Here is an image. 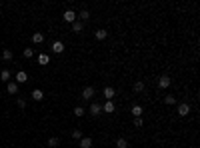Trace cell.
Segmentation results:
<instances>
[{
	"instance_id": "6da1fadb",
	"label": "cell",
	"mask_w": 200,
	"mask_h": 148,
	"mask_svg": "<svg viewBox=\"0 0 200 148\" xmlns=\"http://www.w3.org/2000/svg\"><path fill=\"white\" fill-rule=\"evenodd\" d=\"M178 114H180V116H188V114H190V104H188V102L178 104Z\"/></svg>"
},
{
	"instance_id": "7a4b0ae2",
	"label": "cell",
	"mask_w": 200,
	"mask_h": 148,
	"mask_svg": "<svg viewBox=\"0 0 200 148\" xmlns=\"http://www.w3.org/2000/svg\"><path fill=\"white\" fill-rule=\"evenodd\" d=\"M92 96H94V88L92 86H86L84 90H82V98L84 100H92Z\"/></svg>"
},
{
	"instance_id": "3957f363",
	"label": "cell",
	"mask_w": 200,
	"mask_h": 148,
	"mask_svg": "<svg viewBox=\"0 0 200 148\" xmlns=\"http://www.w3.org/2000/svg\"><path fill=\"white\" fill-rule=\"evenodd\" d=\"M62 18L66 20V22H70V24H72V22H76V12H74V10H66Z\"/></svg>"
},
{
	"instance_id": "277c9868",
	"label": "cell",
	"mask_w": 200,
	"mask_h": 148,
	"mask_svg": "<svg viewBox=\"0 0 200 148\" xmlns=\"http://www.w3.org/2000/svg\"><path fill=\"white\" fill-rule=\"evenodd\" d=\"M170 84H172L170 76H160V78H158V86H160V88H168Z\"/></svg>"
},
{
	"instance_id": "5b68a950",
	"label": "cell",
	"mask_w": 200,
	"mask_h": 148,
	"mask_svg": "<svg viewBox=\"0 0 200 148\" xmlns=\"http://www.w3.org/2000/svg\"><path fill=\"white\" fill-rule=\"evenodd\" d=\"M102 94L106 96V100H112V96L116 94V90H114V88H112V86H106L104 90H102Z\"/></svg>"
},
{
	"instance_id": "8992f818",
	"label": "cell",
	"mask_w": 200,
	"mask_h": 148,
	"mask_svg": "<svg viewBox=\"0 0 200 148\" xmlns=\"http://www.w3.org/2000/svg\"><path fill=\"white\" fill-rule=\"evenodd\" d=\"M90 112H92V116H98L100 112H102V106H100L98 102H92V104H90Z\"/></svg>"
},
{
	"instance_id": "52a82bcc",
	"label": "cell",
	"mask_w": 200,
	"mask_h": 148,
	"mask_svg": "<svg viewBox=\"0 0 200 148\" xmlns=\"http://www.w3.org/2000/svg\"><path fill=\"white\" fill-rule=\"evenodd\" d=\"M28 80V74H26V72H16V84H22V82H26Z\"/></svg>"
},
{
	"instance_id": "ba28073f",
	"label": "cell",
	"mask_w": 200,
	"mask_h": 148,
	"mask_svg": "<svg viewBox=\"0 0 200 148\" xmlns=\"http://www.w3.org/2000/svg\"><path fill=\"white\" fill-rule=\"evenodd\" d=\"M80 148H92V138L82 136V138H80Z\"/></svg>"
},
{
	"instance_id": "9c48e42d",
	"label": "cell",
	"mask_w": 200,
	"mask_h": 148,
	"mask_svg": "<svg viewBox=\"0 0 200 148\" xmlns=\"http://www.w3.org/2000/svg\"><path fill=\"white\" fill-rule=\"evenodd\" d=\"M52 52H56V54H60V52H64V44L60 42V40H56V42L52 44Z\"/></svg>"
},
{
	"instance_id": "30bf717a",
	"label": "cell",
	"mask_w": 200,
	"mask_h": 148,
	"mask_svg": "<svg viewBox=\"0 0 200 148\" xmlns=\"http://www.w3.org/2000/svg\"><path fill=\"white\" fill-rule=\"evenodd\" d=\"M102 110L110 114V112H114V110H116V106H114V102H112V100H106V104L102 106Z\"/></svg>"
},
{
	"instance_id": "8fae6325",
	"label": "cell",
	"mask_w": 200,
	"mask_h": 148,
	"mask_svg": "<svg viewBox=\"0 0 200 148\" xmlns=\"http://www.w3.org/2000/svg\"><path fill=\"white\" fill-rule=\"evenodd\" d=\"M32 98L36 102H40V100H44V92L42 90H38V88H36V90H32Z\"/></svg>"
},
{
	"instance_id": "7c38bea8",
	"label": "cell",
	"mask_w": 200,
	"mask_h": 148,
	"mask_svg": "<svg viewBox=\"0 0 200 148\" xmlns=\"http://www.w3.org/2000/svg\"><path fill=\"white\" fill-rule=\"evenodd\" d=\"M32 42H34V44H40V42H44V34H42V32H36V34H32Z\"/></svg>"
},
{
	"instance_id": "4fadbf2b",
	"label": "cell",
	"mask_w": 200,
	"mask_h": 148,
	"mask_svg": "<svg viewBox=\"0 0 200 148\" xmlns=\"http://www.w3.org/2000/svg\"><path fill=\"white\" fill-rule=\"evenodd\" d=\"M130 112H132L134 114V118H140V116H142V106H132V110H130Z\"/></svg>"
},
{
	"instance_id": "5bb4252c",
	"label": "cell",
	"mask_w": 200,
	"mask_h": 148,
	"mask_svg": "<svg viewBox=\"0 0 200 148\" xmlns=\"http://www.w3.org/2000/svg\"><path fill=\"white\" fill-rule=\"evenodd\" d=\"M82 28H84V24H82L80 20H76V22H72V32H82Z\"/></svg>"
},
{
	"instance_id": "9a60e30c",
	"label": "cell",
	"mask_w": 200,
	"mask_h": 148,
	"mask_svg": "<svg viewBox=\"0 0 200 148\" xmlns=\"http://www.w3.org/2000/svg\"><path fill=\"white\" fill-rule=\"evenodd\" d=\"M134 92H136V94H138V92H144V82L142 80H138V82H134Z\"/></svg>"
},
{
	"instance_id": "2e32d148",
	"label": "cell",
	"mask_w": 200,
	"mask_h": 148,
	"mask_svg": "<svg viewBox=\"0 0 200 148\" xmlns=\"http://www.w3.org/2000/svg\"><path fill=\"white\" fill-rule=\"evenodd\" d=\"M8 92L10 94H18V84L16 82H8Z\"/></svg>"
},
{
	"instance_id": "e0dca14e",
	"label": "cell",
	"mask_w": 200,
	"mask_h": 148,
	"mask_svg": "<svg viewBox=\"0 0 200 148\" xmlns=\"http://www.w3.org/2000/svg\"><path fill=\"white\" fill-rule=\"evenodd\" d=\"M106 36H108V32H106V30H104V28H100V30H96V38H98V40H104V38H106Z\"/></svg>"
},
{
	"instance_id": "ac0fdd59",
	"label": "cell",
	"mask_w": 200,
	"mask_h": 148,
	"mask_svg": "<svg viewBox=\"0 0 200 148\" xmlns=\"http://www.w3.org/2000/svg\"><path fill=\"white\" fill-rule=\"evenodd\" d=\"M38 62H40V64H44V66H46V64L50 62V56H48V54H40V56H38Z\"/></svg>"
},
{
	"instance_id": "d6986e66",
	"label": "cell",
	"mask_w": 200,
	"mask_h": 148,
	"mask_svg": "<svg viewBox=\"0 0 200 148\" xmlns=\"http://www.w3.org/2000/svg\"><path fill=\"white\" fill-rule=\"evenodd\" d=\"M78 16H80V22L84 24V20H88V18H90V12H88V10H82V12H80Z\"/></svg>"
},
{
	"instance_id": "ffe728a7",
	"label": "cell",
	"mask_w": 200,
	"mask_h": 148,
	"mask_svg": "<svg viewBox=\"0 0 200 148\" xmlns=\"http://www.w3.org/2000/svg\"><path fill=\"white\" fill-rule=\"evenodd\" d=\"M58 144H60V140H58V138H56V136H52V138L48 140V146H50V148H56V146H58Z\"/></svg>"
},
{
	"instance_id": "44dd1931",
	"label": "cell",
	"mask_w": 200,
	"mask_h": 148,
	"mask_svg": "<svg viewBox=\"0 0 200 148\" xmlns=\"http://www.w3.org/2000/svg\"><path fill=\"white\" fill-rule=\"evenodd\" d=\"M126 146H128V142H126L124 138H118V140H116V148H126Z\"/></svg>"
},
{
	"instance_id": "7402d4cb",
	"label": "cell",
	"mask_w": 200,
	"mask_h": 148,
	"mask_svg": "<svg viewBox=\"0 0 200 148\" xmlns=\"http://www.w3.org/2000/svg\"><path fill=\"white\" fill-rule=\"evenodd\" d=\"M174 102H176V98H174V96H164V104L172 106V104H174Z\"/></svg>"
},
{
	"instance_id": "603a6c76",
	"label": "cell",
	"mask_w": 200,
	"mask_h": 148,
	"mask_svg": "<svg viewBox=\"0 0 200 148\" xmlns=\"http://www.w3.org/2000/svg\"><path fill=\"white\" fill-rule=\"evenodd\" d=\"M0 78H2V80H10V72L8 70H2V72H0Z\"/></svg>"
},
{
	"instance_id": "cb8c5ba5",
	"label": "cell",
	"mask_w": 200,
	"mask_h": 148,
	"mask_svg": "<svg viewBox=\"0 0 200 148\" xmlns=\"http://www.w3.org/2000/svg\"><path fill=\"white\" fill-rule=\"evenodd\" d=\"M72 138H74V140H80V138H82V132H80V130L76 128L74 132H72Z\"/></svg>"
},
{
	"instance_id": "d4e9b609",
	"label": "cell",
	"mask_w": 200,
	"mask_h": 148,
	"mask_svg": "<svg viewBox=\"0 0 200 148\" xmlns=\"http://www.w3.org/2000/svg\"><path fill=\"white\" fill-rule=\"evenodd\" d=\"M74 114H76V116H84V108H82V106H76V108H74Z\"/></svg>"
},
{
	"instance_id": "484cf974",
	"label": "cell",
	"mask_w": 200,
	"mask_h": 148,
	"mask_svg": "<svg viewBox=\"0 0 200 148\" xmlns=\"http://www.w3.org/2000/svg\"><path fill=\"white\" fill-rule=\"evenodd\" d=\"M2 58H4V60H12V52H10V50H4V52H2Z\"/></svg>"
},
{
	"instance_id": "4316f807",
	"label": "cell",
	"mask_w": 200,
	"mask_h": 148,
	"mask_svg": "<svg viewBox=\"0 0 200 148\" xmlns=\"http://www.w3.org/2000/svg\"><path fill=\"white\" fill-rule=\"evenodd\" d=\"M134 126H136V128H142V116H140V118H134Z\"/></svg>"
},
{
	"instance_id": "83f0119b",
	"label": "cell",
	"mask_w": 200,
	"mask_h": 148,
	"mask_svg": "<svg viewBox=\"0 0 200 148\" xmlns=\"http://www.w3.org/2000/svg\"><path fill=\"white\" fill-rule=\"evenodd\" d=\"M32 48H24V56H26V58H32Z\"/></svg>"
},
{
	"instance_id": "f1b7e54d",
	"label": "cell",
	"mask_w": 200,
	"mask_h": 148,
	"mask_svg": "<svg viewBox=\"0 0 200 148\" xmlns=\"http://www.w3.org/2000/svg\"><path fill=\"white\" fill-rule=\"evenodd\" d=\"M16 104H18V108H24V106H26V102H24L22 98H18V102H16Z\"/></svg>"
}]
</instances>
